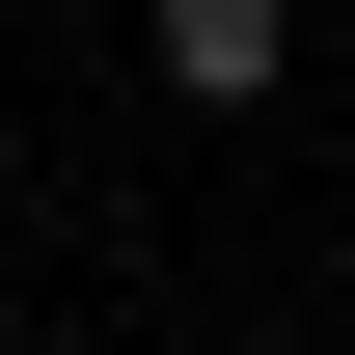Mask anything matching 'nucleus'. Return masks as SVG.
Listing matches in <instances>:
<instances>
[{
  "label": "nucleus",
  "mask_w": 355,
  "mask_h": 355,
  "mask_svg": "<svg viewBox=\"0 0 355 355\" xmlns=\"http://www.w3.org/2000/svg\"><path fill=\"white\" fill-rule=\"evenodd\" d=\"M137 55H164L191 110H273V83H301V28H273V0H164V28H137Z\"/></svg>",
  "instance_id": "obj_1"
}]
</instances>
